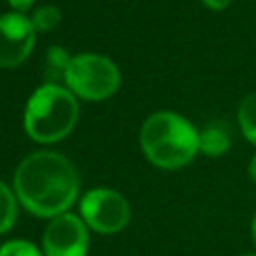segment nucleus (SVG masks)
<instances>
[{
	"instance_id": "nucleus-6",
	"label": "nucleus",
	"mask_w": 256,
	"mask_h": 256,
	"mask_svg": "<svg viewBox=\"0 0 256 256\" xmlns=\"http://www.w3.org/2000/svg\"><path fill=\"white\" fill-rule=\"evenodd\" d=\"M42 248L44 256H86L88 230L84 220L70 212L54 216L44 230Z\"/></svg>"
},
{
	"instance_id": "nucleus-14",
	"label": "nucleus",
	"mask_w": 256,
	"mask_h": 256,
	"mask_svg": "<svg viewBox=\"0 0 256 256\" xmlns=\"http://www.w3.org/2000/svg\"><path fill=\"white\" fill-rule=\"evenodd\" d=\"M208 8H212V10H222V8H226L232 0H202Z\"/></svg>"
},
{
	"instance_id": "nucleus-3",
	"label": "nucleus",
	"mask_w": 256,
	"mask_h": 256,
	"mask_svg": "<svg viewBox=\"0 0 256 256\" xmlns=\"http://www.w3.org/2000/svg\"><path fill=\"white\" fill-rule=\"evenodd\" d=\"M78 118L72 92L60 84H42L28 98L24 112L26 132L38 142H54L66 136Z\"/></svg>"
},
{
	"instance_id": "nucleus-15",
	"label": "nucleus",
	"mask_w": 256,
	"mask_h": 256,
	"mask_svg": "<svg viewBox=\"0 0 256 256\" xmlns=\"http://www.w3.org/2000/svg\"><path fill=\"white\" fill-rule=\"evenodd\" d=\"M16 10H26V8H30V4H32V0H8Z\"/></svg>"
},
{
	"instance_id": "nucleus-9",
	"label": "nucleus",
	"mask_w": 256,
	"mask_h": 256,
	"mask_svg": "<svg viewBox=\"0 0 256 256\" xmlns=\"http://www.w3.org/2000/svg\"><path fill=\"white\" fill-rule=\"evenodd\" d=\"M70 60H72V56H68V52L62 46H50L46 52V64H44L46 78H48L46 84H56L58 78L66 76Z\"/></svg>"
},
{
	"instance_id": "nucleus-16",
	"label": "nucleus",
	"mask_w": 256,
	"mask_h": 256,
	"mask_svg": "<svg viewBox=\"0 0 256 256\" xmlns=\"http://www.w3.org/2000/svg\"><path fill=\"white\" fill-rule=\"evenodd\" d=\"M248 174H250V178H252V182L256 184V156L250 160V166H248Z\"/></svg>"
},
{
	"instance_id": "nucleus-17",
	"label": "nucleus",
	"mask_w": 256,
	"mask_h": 256,
	"mask_svg": "<svg viewBox=\"0 0 256 256\" xmlns=\"http://www.w3.org/2000/svg\"><path fill=\"white\" fill-rule=\"evenodd\" d=\"M250 232H252V242H254V246H256V212H254V216H252V224H250Z\"/></svg>"
},
{
	"instance_id": "nucleus-5",
	"label": "nucleus",
	"mask_w": 256,
	"mask_h": 256,
	"mask_svg": "<svg viewBox=\"0 0 256 256\" xmlns=\"http://www.w3.org/2000/svg\"><path fill=\"white\" fill-rule=\"evenodd\" d=\"M84 222L100 234L120 232L130 220V206L122 194L110 188H94L80 200Z\"/></svg>"
},
{
	"instance_id": "nucleus-13",
	"label": "nucleus",
	"mask_w": 256,
	"mask_h": 256,
	"mask_svg": "<svg viewBox=\"0 0 256 256\" xmlns=\"http://www.w3.org/2000/svg\"><path fill=\"white\" fill-rule=\"evenodd\" d=\"M0 256H44V254L26 240H10L0 248Z\"/></svg>"
},
{
	"instance_id": "nucleus-4",
	"label": "nucleus",
	"mask_w": 256,
	"mask_h": 256,
	"mask_svg": "<svg viewBox=\"0 0 256 256\" xmlns=\"http://www.w3.org/2000/svg\"><path fill=\"white\" fill-rule=\"evenodd\" d=\"M70 90L88 100H100L110 96L120 82V72L116 64L102 54H78L72 56L66 76Z\"/></svg>"
},
{
	"instance_id": "nucleus-1",
	"label": "nucleus",
	"mask_w": 256,
	"mask_h": 256,
	"mask_svg": "<svg viewBox=\"0 0 256 256\" xmlns=\"http://www.w3.org/2000/svg\"><path fill=\"white\" fill-rule=\"evenodd\" d=\"M78 172L72 162L50 150L28 154L14 172L18 200L36 216H60L76 200Z\"/></svg>"
},
{
	"instance_id": "nucleus-12",
	"label": "nucleus",
	"mask_w": 256,
	"mask_h": 256,
	"mask_svg": "<svg viewBox=\"0 0 256 256\" xmlns=\"http://www.w3.org/2000/svg\"><path fill=\"white\" fill-rule=\"evenodd\" d=\"M30 20H32V26L36 30H48V28H52L60 22V10L52 4H44V6L34 10Z\"/></svg>"
},
{
	"instance_id": "nucleus-18",
	"label": "nucleus",
	"mask_w": 256,
	"mask_h": 256,
	"mask_svg": "<svg viewBox=\"0 0 256 256\" xmlns=\"http://www.w3.org/2000/svg\"><path fill=\"white\" fill-rule=\"evenodd\" d=\"M240 256H256V254H240Z\"/></svg>"
},
{
	"instance_id": "nucleus-2",
	"label": "nucleus",
	"mask_w": 256,
	"mask_h": 256,
	"mask_svg": "<svg viewBox=\"0 0 256 256\" xmlns=\"http://www.w3.org/2000/svg\"><path fill=\"white\" fill-rule=\"evenodd\" d=\"M198 130L180 114L170 110H160L150 114L140 128V146L148 160L160 168H180L186 166L198 146Z\"/></svg>"
},
{
	"instance_id": "nucleus-7",
	"label": "nucleus",
	"mask_w": 256,
	"mask_h": 256,
	"mask_svg": "<svg viewBox=\"0 0 256 256\" xmlns=\"http://www.w3.org/2000/svg\"><path fill=\"white\" fill-rule=\"evenodd\" d=\"M32 20L20 12L0 16V66L20 64L34 46Z\"/></svg>"
},
{
	"instance_id": "nucleus-11",
	"label": "nucleus",
	"mask_w": 256,
	"mask_h": 256,
	"mask_svg": "<svg viewBox=\"0 0 256 256\" xmlns=\"http://www.w3.org/2000/svg\"><path fill=\"white\" fill-rule=\"evenodd\" d=\"M14 220H16V198L12 190L4 182H0V234L10 230Z\"/></svg>"
},
{
	"instance_id": "nucleus-8",
	"label": "nucleus",
	"mask_w": 256,
	"mask_h": 256,
	"mask_svg": "<svg viewBox=\"0 0 256 256\" xmlns=\"http://www.w3.org/2000/svg\"><path fill=\"white\" fill-rule=\"evenodd\" d=\"M198 146L206 156H222L230 148V136L220 124H208L198 134Z\"/></svg>"
},
{
	"instance_id": "nucleus-10",
	"label": "nucleus",
	"mask_w": 256,
	"mask_h": 256,
	"mask_svg": "<svg viewBox=\"0 0 256 256\" xmlns=\"http://www.w3.org/2000/svg\"><path fill=\"white\" fill-rule=\"evenodd\" d=\"M238 124L248 142L256 146V92L248 94L238 108Z\"/></svg>"
}]
</instances>
